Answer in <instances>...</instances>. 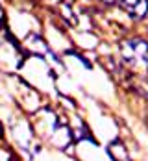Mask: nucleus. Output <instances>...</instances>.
Returning a JSON list of instances; mask_svg holds the SVG:
<instances>
[{"mask_svg":"<svg viewBox=\"0 0 148 161\" xmlns=\"http://www.w3.org/2000/svg\"><path fill=\"white\" fill-rule=\"evenodd\" d=\"M118 50L126 65L148 69V43L145 39H126L120 43Z\"/></svg>","mask_w":148,"mask_h":161,"instance_id":"nucleus-1","label":"nucleus"},{"mask_svg":"<svg viewBox=\"0 0 148 161\" xmlns=\"http://www.w3.org/2000/svg\"><path fill=\"white\" fill-rule=\"evenodd\" d=\"M120 4L133 20H143L148 15V0H120Z\"/></svg>","mask_w":148,"mask_h":161,"instance_id":"nucleus-2","label":"nucleus"},{"mask_svg":"<svg viewBox=\"0 0 148 161\" xmlns=\"http://www.w3.org/2000/svg\"><path fill=\"white\" fill-rule=\"evenodd\" d=\"M107 154L113 158V161H132L130 159V154L126 150V146L122 145V141H113L111 145L107 146Z\"/></svg>","mask_w":148,"mask_h":161,"instance_id":"nucleus-3","label":"nucleus"},{"mask_svg":"<svg viewBox=\"0 0 148 161\" xmlns=\"http://www.w3.org/2000/svg\"><path fill=\"white\" fill-rule=\"evenodd\" d=\"M104 4H111V2H115V0H102Z\"/></svg>","mask_w":148,"mask_h":161,"instance_id":"nucleus-4","label":"nucleus"},{"mask_svg":"<svg viewBox=\"0 0 148 161\" xmlns=\"http://www.w3.org/2000/svg\"><path fill=\"white\" fill-rule=\"evenodd\" d=\"M0 137H2V126H0Z\"/></svg>","mask_w":148,"mask_h":161,"instance_id":"nucleus-5","label":"nucleus"}]
</instances>
